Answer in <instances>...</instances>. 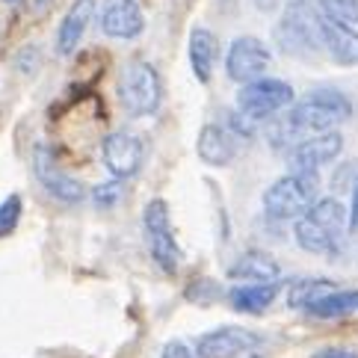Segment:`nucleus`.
Here are the masks:
<instances>
[{
	"label": "nucleus",
	"mask_w": 358,
	"mask_h": 358,
	"mask_svg": "<svg viewBox=\"0 0 358 358\" xmlns=\"http://www.w3.org/2000/svg\"><path fill=\"white\" fill-rule=\"evenodd\" d=\"M343 151V136L338 131H323L302 139L290 148V169L296 172H320L326 163H335Z\"/></svg>",
	"instance_id": "obj_12"
},
{
	"label": "nucleus",
	"mask_w": 358,
	"mask_h": 358,
	"mask_svg": "<svg viewBox=\"0 0 358 358\" xmlns=\"http://www.w3.org/2000/svg\"><path fill=\"white\" fill-rule=\"evenodd\" d=\"M323 15L338 18L343 24H358V0H317Z\"/></svg>",
	"instance_id": "obj_23"
},
{
	"label": "nucleus",
	"mask_w": 358,
	"mask_h": 358,
	"mask_svg": "<svg viewBox=\"0 0 358 358\" xmlns=\"http://www.w3.org/2000/svg\"><path fill=\"white\" fill-rule=\"evenodd\" d=\"M352 116V101L338 89H314L305 98L293 101L285 116L266 119V139L275 151H290L296 143L314 134L335 131Z\"/></svg>",
	"instance_id": "obj_1"
},
{
	"label": "nucleus",
	"mask_w": 358,
	"mask_h": 358,
	"mask_svg": "<svg viewBox=\"0 0 358 358\" xmlns=\"http://www.w3.org/2000/svg\"><path fill=\"white\" fill-rule=\"evenodd\" d=\"M33 172H36V178H39V184L45 187V193L54 196L57 201L80 204L86 199V187L78 181V178H71L66 169H62L57 155L45 143H39L33 148Z\"/></svg>",
	"instance_id": "obj_8"
},
{
	"label": "nucleus",
	"mask_w": 358,
	"mask_h": 358,
	"mask_svg": "<svg viewBox=\"0 0 358 358\" xmlns=\"http://www.w3.org/2000/svg\"><path fill=\"white\" fill-rule=\"evenodd\" d=\"M275 45L287 57L311 59L323 48L320 39V12L308 0H287L281 21L275 24Z\"/></svg>",
	"instance_id": "obj_4"
},
{
	"label": "nucleus",
	"mask_w": 358,
	"mask_h": 358,
	"mask_svg": "<svg viewBox=\"0 0 358 358\" xmlns=\"http://www.w3.org/2000/svg\"><path fill=\"white\" fill-rule=\"evenodd\" d=\"M228 275L240 281H270V278H281V266L266 252H246L234 261Z\"/></svg>",
	"instance_id": "obj_19"
},
{
	"label": "nucleus",
	"mask_w": 358,
	"mask_h": 358,
	"mask_svg": "<svg viewBox=\"0 0 358 358\" xmlns=\"http://www.w3.org/2000/svg\"><path fill=\"white\" fill-rule=\"evenodd\" d=\"M119 101L131 116H155L163 101V83L155 66L145 59H131L119 74Z\"/></svg>",
	"instance_id": "obj_5"
},
{
	"label": "nucleus",
	"mask_w": 358,
	"mask_h": 358,
	"mask_svg": "<svg viewBox=\"0 0 358 358\" xmlns=\"http://www.w3.org/2000/svg\"><path fill=\"white\" fill-rule=\"evenodd\" d=\"M358 231V181H355V189H352V204H350V234Z\"/></svg>",
	"instance_id": "obj_27"
},
{
	"label": "nucleus",
	"mask_w": 358,
	"mask_h": 358,
	"mask_svg": "<svg viewBox=\"0 0 358 358\" xmlns=\"http://www.w3.org/2000/svg\"><path fill=\"white\" fill-rule=\"evenodd\" d=\"M358 311V290H331L326 296H320L314 305H308L311 317H323V320H338Z\"/></svg>",
	"instance_id": "obj_20"
},
{
	"label": "nucleus",
	"mask_w": 358,
	"mask_h": 358,
	"mask_svg": "<svg viewBox=\"0 0 358 358\" xmlns=\"http://www.w3.org/2000/svg\"><path fill=\"white\" fill-rule=\"evenodd\" d=\"M314 358H358L355 350H343V347H329V350H320Z\"/></svg>",
	"instance_id": "obj_26"
},
{
	"label": "nucleus",
	"mask_w": 358,
	"mask_h": 358,
	"mask_svg": "<svg viewBox=\"0 0 358 358\" xmlns=\"http://www.w3.org/2000/svg\"><path fill=\"white\" fill-rule=\"evenodd\" d=\"M220 57V42L208 27H196L189 33V69H193L199 83H210L213 66Z\"/></svg>",
	"instance_id": "obj_18"
},
{
	"label": "nucleus",
	"mask_w": 358,
	"mask_h": 358,
	"mask_svg": "<svg viewBox=\"0 0 358 358\" xmlns=\"http://www.w3.org/2000/svg\"><path fill=\"white\" fill-rule=\"evenodd\" d=\"M143 231L148 243V255L155 258V264L166 275H175L178 266L184 261V252L178 246L175 231H172V216H169V204L163 199H151L143 210Z\"/></svg>",
	"instance_id": "obj_6"
},
{
	"label": "nucleus",
	"mask_w": 358,
	"mask_h": 358,
	"mask_svg": "<svg viewBox=\"0 0 358 358\" xmlns=\"http://www.w3.org/2000/svg\"><path fill=\"white\" fill-rule=\"evenodd\" d=\"M331 290H335V281H329V278H296L287 287V305L290 308L308 311V305H314L320 296H326Z\"/></svg>",
	"instance_id": "obj_21"
},
{
	"label": "nucleus",
	"mask_w": 358,
	"mask_h": 358,
	"mask_svg": "<svg viewBox=\"0 0 358 358\" xmlns=\"http://www.w3.org/2000/svg\"><path fill=\"white\" fill-rule=\"evenodd\" d=\"M258 347H261V335L240 326H220L213 331H204L196 341V352L201 358H243Z\"/></svg>",
	"instance_id": "obj_10"
},
{
	"label": "nucleus",
	"mask_w": 358,
	"mask_h": 358,
	"mask_svg": "<svg viewBox=\"0 0 358 358\" xmlns=\"http://www.w3.org/2000/svg\"><path fill=\"white\" fill-rule=\"evenodd\" d=\"M6 3H15V0H6Z\"/></svg>",
	"instance_id": "obj_29"
},
{
	"label": "nucleus",
	"mask_w": 358,
	"mask_h": 358,
	"mask_svg": "<svg viewBox=\"0 0 358 358\" xmlns=\"http://www.w3.org/2000/svg\"><path fill=\"white\" fill-rule=\"evenodd\" d=\"M50 3H54V0H27V6L36 12V15H42V12H48V9H50Z\"/></svg>",
	"instance_id": "obj_28"
},
{
	"label": "nucleus",
	"mask_w": 358,
	"mask_h": 358,
	"mask_svg": "<svg viewBox=\"0 0 358 358\" xmlns=\"http://www.w3.org/2000/svg\"><path fill=\"white\" fill-rule=\"evenodd\" d=\"M101 155H104L107 169L113 172V178H134L139 169H143V160H145V145L143 139L131 131H116L104 139L101 145Z\"/></svg>",
	"instance_id": "obj_11"
},
{
	"label": "nucleus",
	"mask_w": 358,
	"mask_h": 358,
	"mask_svg": "<svg viewBox=\"0 0 358 358\" xmlns=\"http://www.w3.org/2000/svg\"><path fill=\"white\" fill-rule=\"evenodd\" d=\"M92 199H95V204L101 210H110L113 204H116L119 199H122V184L119 181H110V184H101V187H95V193H92Z\"/></svg>",
	"instance_id": "obj_24"
},
{
	"label": "nucleus",
	"mask_w": 358,
	"mask_h": 358,
	"mask_svg": "<svg viewBox=\"0 0 358 358\" xmlns=\"http://www.w3.org/2000/svg\"><path fill=\"white\" fill-rule=\"evenodd\" d=\"M143 27L145 18L136 0H110L101 12V30L110 39H136Z\"/></svg>",
	"instance_id": "obj_14"
},
{
	"label": "nucleus",
	"mask_w": 358,
	"mask_h": 358,
	"mask_svg": "<svg viewBox=\"0 0 358 358\" xmlns=\"http://www.w3.org/2000/svg\"><path fill=\"white\" fill-rule=\"evenodd\" d=\"M196 155H199L201 163H208V166H228L237 157V136L228 131L225 124L210 122L199 131Z\"/></svg>",
	"instance_id": "obj_15"
},
{
	"label": "nucleus",
	"mask_w": 358,
	"mask_h": 358,
	"mask_svg": "<svg viewBox=\"0 0 358 358\" xmlns=\"http://www.w3.org/2000/svg\"><path fill=\"white\" fill-rule=\"evenodd\" d=\"M249 358H258V355H249Z\"/></svg>",
	"instance_id": "obj_30"
},
{
	"label": "nucleus",
	"mask_w": 358,
	"mask_h": 358,
	"mask_svg": "<svg viewBox=\"0 0 358 358\" xmlns=\"http://www.w3.org/2000/svg\"><path fill=\"white\" fill-rule=\"evenodd\" d=\"M320 39H323L326 54L338 66H358V33L352 30V24H343L320 12Z\"/></svg>",
	"instance_id": "obj_13"
},
{
	"label": "nucleus",
	"mask_w": 358,
	"mask_h": 358,
	"mask_svg": "<svg viewBox=\"0 0 358 358\" xmlns=\"http://www.w3.org/2000/svg\"><path fill=\"white\" fill-rule=\"evenodd\" d=\"M21 196H6L3 201H0V237H9L15 234V228L21 222Z\"/></svg>",
	"instance_id": "obj_22"
},
{
	"label": "nucleus",
	"mask_w": 358,
	"mask_h": 358,
	"mask_svg": "<svg viewBox=\"0 0 358 358\" xmlns=\"http://www.w3.org/2000/svg\"><path fill=\"white\" fill-rule=\"evenodd\" d=\"M270 62H273V54L261 39H255V36H240V39H234L231 48H228L225 69H228V78L234 83H249V80L264 78V71L270 69Z\"/></svg>",
	"instance_id": "obj_9"
},
{
	"label": "nucleus",
	"mask_w": 358,
	"mask_h": 358,
	"mask_svg": "<svg viewBox=\"0 0 358 358\" xmlns=\"http://www.w3.org/2000/svg\"><path fill=\"white\" fill-rule=\"evenodd\" d=\"M320 201V178L317 172H296L290 169L273 181L264 193V213L275 222H296L305 210H311Z\"/></svg>",
	"instance_id": "obj_3"
},
{
	"label": "nucleus",
	"mask_w": 358,
	"mask_h": 358,
	"mask_svg": "<svg viewBox=\"0 0 358 358\" xmlns=\"http://www.w3.org/2000/svg\"><path fill=\"white\" fill-rule=\"evenodd\" d=\"M281 293V278L270 281H240L228 290V302L240 314H264Z\"/></svg>",
	"instance_id": "obj_16"
},
{
	"label": "nucleus",
	"mask_w": 358,
	"mask_h": 358,
	"mask_svg": "<svg viewBox=\"0 0 358 358\" xmlns=\"http://www.w3.org/2000/svg\"><path fill=\"white\" fill-rule=\"evenodd\" d=\"M347 234H350V210L338 199H320L311 210L299 216L296 228H293L296 246L311 255L341 252Z\"/></svg>",
	"instance_id": "obj_2"
},
{
	"label": "nucleus",
	"mask_w": 358,
	"mask_h": 358,
	"mask_svg": "<svg viewBox=\"0 0 358 358\" xmlns=\"http://www.w3.org/2000/svg\"><path fill=\"white\" fill-rule=\"evenodd\" d=\"M160 358H201L199 352H193L187 347V343H181V341H169L163 347V355Z\"/></svg>",
	"instance_id": "obj_25"
},
{
	"label": "nucleus",
	"mask_w": 358,
	"mask_h": 358,
	"mask_svg": "<svg viewBox=\"0 0 358 358\" xmlns=\"http://www.w3.org/2000/svg\"><path fill=\"white\" fill-rule=\"evenodd\" d=\"M92 18H95V0H74V3L69 6L66 18H62V24H59V33H57V54L59 57L74 54V48L80 45L83 33H86Z\"/></svg>",
	"instance_id": "obj_17"
},
{
	"label": "nucleus",
	"mask_w": 358,
	"mask_h": 358,
	"mask_svg": "<svg viewBox=\"0 0 358 358\" xmlns=\"http://www.w3.org/2000/svg\"><path fill=\"white\" fill-rule=\"evenodd\" d=\"M293 104V86L278 78H258L243 83L237 92V110L252 122H266L275 113L287 110Z\"/></svg>",
	"instance_id": "obj_7"
}]
</instances>
